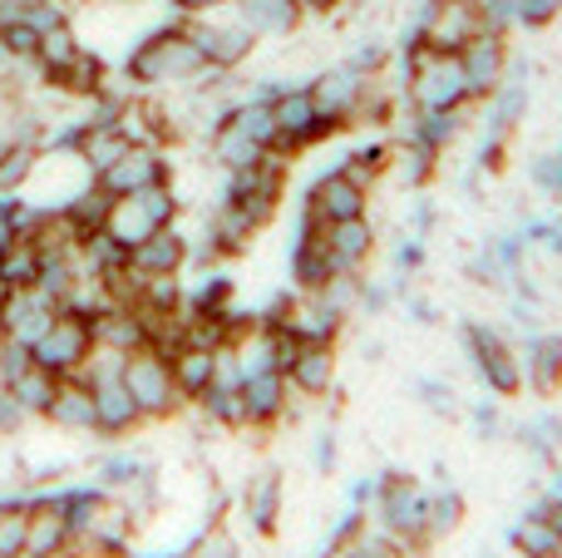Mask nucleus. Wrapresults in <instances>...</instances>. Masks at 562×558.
<instances>
[{
	"mask_svg": "<svg viewBox=\"0 0 562 558\" xmlns=\"http://www.w3.org/2000/svg\"><path fill=\"white\" fill-rule=\"evenodd\" d=\"M119 75L134 85V94H158V89H188L207 75V59L198 55V45L188 40L183 20L154 25L134 49H128Z\"/></svg>",
	"mask_w": 562,
	"mask_h": 558,
	"instance_id": "nucleus-1",
	"label": "nucleus"
},
{
	"mask_svg": "<svg viewBox=\"0 0 562 558\" xmlns=\"http://www.w3.org/2000/svg\"><path fill=\"white\" fill-rule=\"evenodd\" d=\"M366 514H370V524H375L380 534H390V539H395L409 558L429 554V534H425V524H429V490L419 484V475L385 470Z\"/></svg>",
	"mask_w": 562,
	"mask_h": 558,
	"instance_id": "nucleus-2",
	"label": "nucleus"
},
{
	"mask_svg": "<svg viewBox=\"0 0 562 558\" xmlns=\"http://www.w3.org/2000/svg\"><path fill=\"white\" fill-rule=\"evenodd\" d=\"M119 381L128 386V395L138 401V411H144L148 425H164V421H173V415L188 411L183 391H178V381H173V361H168L164 351H154V346L128 351Z\"/></svg>",
	"mask_w": 562,
	"mask_h": 558,
	"instance_id": "nucleus-3",
	"label": "nucleus"
},
{
	"mask_svg": "<svg viewBox=\"0 0 562 558\" xmlns=\"http://www.w3.org/2000/svg\"><path fill=\"white\" fill-rule=\"evenodd\" d=\"M272 119H277L272 154H286V158L311 154V148H321L326 138L346 134L336 119H321V109H316V99H311L306 85H286V89H281V94L272 99Z\"/></svg>",
	"mask_w": 562,
	"mask_h": 558,
	"instance_id": "nucleus-4",
	"label": "nucleus"
},
{
	"mask_svg": "<svg viewBox=\"0 0 562 558\" xmlns=\"http://www.w3.org/2000/svg\"><path fill=\"white\" fill-rule=\"evenodd\" d=\"M459 342H464L469 366L479 371V381L494 395H518L524 391V356L508 346L504 332H494L488 322H464L459 326Z\"/></svg>",
	"mask_w": 562,
	"mask_h": 558,
	"instance_id": "nucleus-5",
	"label": "nucleus"
},
{
	"mask_svg": "<svg viewBox=\"0 0 562 558\" xmlns=\"http://www.w3.org/2000/svg\"><path fill=\"white\" fill-rule=\"evenodd\" d=\"M30 356H35L40 371L59 376V381H65V376H79V366L94 356V326H89V316L59 306L55 322L40 332L35 346H30Z\"/></svg>",
	"mask_w": 562,
	"mask_h": 558,
	"instance_id": "nucleus-6",
	"label": "nucleus"
},
{
	"mask_svg": "<svg viewBox=\"0 0 562 558\" xmlns=\"http://www.w3.org/2000/svg\"><path fill=\"white\" fill-rule=\"evenodd\" d=\"M183 25H188V40L198 45V55H203L207 69H217V75H237V69L252 59V49L262 45V40H257L252 30L233 15V10H227V15L183 20Z\"/></svg>",
	"mask_w": 562,
	"mask_h": 558,
	"instance_id": "nucleus-7",
	"label": "nucleus"
},
{
	"mask_svg": "<svg viewBox=\"0 0 562 558\" xmlns=\"http://www.w3.org/2000/svg\"><path fill=\"white\" fill-rule=\"evenodd\" d=\"M415 20H419V40L435 55H459L474 35H484L479 0H425Z\"/></svg>",
	"mask_w": 562,
	"mask_h": 558,
	"instance_id": "nucleus-8",
	"label": "nucleus"
},
{
	"mask_svg": "<svg viewBox=\"0 0 562 558\" xmlns=\"http://www.w3.org/2000/svg\"><path fill=\"white\" fill-rule=\"evenodd\" d=\"M296 401H326L340 376V342H296L281 366Z\"/></svg>",
	"mask_w": 562,
	"mask_h": 558,
	"instance_id": "nucleus-9",
	"label": "nucleus"
},
{
	"mask_svg": "<svg viewBox=\"0 0 562 558\" xmlns=\"http://www.w3.org/2000/svg\"><path fill=\"white\" fill-rule=\"evenodd\" d=\"M366 213H370V193L356 178L340 174V164L311 178L306 198H301V217H311V223H346V217H366Z\"/></svg>",
	"mask_w": 562,
	"mask_h": 558,
	"instance_id": "nucleus-10",
	"label": "nucleus"
},
{
	"mask_svg": "<svg viewBox=\"0 0 562 558\" xmlns=\"http://www.w3.org/2000/svg\"><path fill=\"white\" fill-rule=\"evenodd\" d=\"M173 178V164H168V148H154V144H134L119 164H109L104 174L94 178L109 198H134L154 183H168Z\"/></svg>",
	"mask_w": 562,
	"mask_h": 558,
	"instance_id": "nucleus-11",
	"label": "nucleus"
},
{
	"mask_svg": "<svg viewBox=\"0 0 562 558\" xmlns=\"http://www.w3.org/2000/svg\"><path fill=\"white\" fill-rule=\"evenodd\" d=\"M508 35H474L464 49H459V69H464V85H469V99L484 104L494 99V89L508 79Z\"/></svg>",
	"mask_w": 562,
	"mask_h": 558,
	"instance_id": "nucleus-12",
	"label": "nucleus"
},
{
	"mask_svg": "<svg viewBox=\"0 0 562 558\" xmlns=\"http://www.w3.org/2000/svg\"><path fill=\"white\" fill-rule=\"evenodd\" d=\"M188 263H193V237L183 233V223L154 227V233L128 253V272H138V277H183Z\"/></svg>",
	"mask_w": 562,
	"mask_h": 558,
	"instance_id": "nucleus-13",
	"label": "nucleus"
},
{
	"mask_svg": "<svg viewBox=\"0 0 562 558\" xmlns=\"http://www.w3.org/2000/svg\"><path fill=\"white\" fill-rule=\"evenodd\" d=\"M321 247H326L336 272H366L370 257L380 253V233L366 217H346V223H321Z\"/></svg>",
	"mask_w": 562,
	"mask_h": 558,
	"instance_id": "nucleus-14",
	"label": "nucleus"
},
{
	"mask_svg": "<svg viewBox=\"0 0 562 558\" xmlns=\"http://www.w3.org/2000/svg\"><path fill=\"white\" fill-rule=\"evenodd\" d=\"M306 89H311V99H316V109H321V119H336L340 129H350V114H356V104H360V94L370 89V79L360 75L356 65H330V69H321L316 79H306Z\"/></svg>",
	"mask_w": 562,
	"mask_h": 558,
	"instance_id": "nucleus-15",
	"label": "nucleus"
},
{
	"mask_svg": "<svg viewBox=\"0 0 562 558\" xmlns=\"http://www.w3.org/2000/svg\"><path fill=\"white\" fill-rule=\"evenodd\" d=\"M281 510H286V475H281L277 465H262V470L247 475V484H243V514H247V524H252L257 539H277Z\"/></svg>",
	"mask_w": 562,
	"mask_h": 558,
	"instance_id": "nucleus-16",
	"label": "nucleus"
},
{
	"mask_svg": "<svg viewBox=\"0 0 562 558\" xmlns=\"http://www.w3.org/2000/svg\"><path fill=\"white\" fill-rule=\"evenodd\" d=\"M89 391H94V440L124 445L128 435H138L148 425L124 381H104V386H89Z\"/></svg>",
	"mask_w": 562,
	"mask_h": 558,
	"instance_id": "nucleus-17",
	"label": "nucleus"
},
{
	"mask_svg": "<svg viewBox=\"0 0 562 558\" xmlns=\"http://www.w3.org/2000/svg\"><path fill=\"white\" fill-rule=\"evenodd\" d=\"M291 386H286V376L272 371V376H247L243 381V421H247V431H257V435H267V431H277L281 421H291Z\"/></svg>",
	"mask_w": 562,
	"mask_h": 558,
	"instance_id": "nucleus-18",
	"label": "nucleus"
},
{
	"mask_svg": "<svg viewBox=\"0 0 562 558\" xmlns=\"http://www.w3.org/2000/svg\"><path fill=\"white\" fill-rule=\"evenodd\" d=\"M286 272H291V292H321V287L336 277V267H330L326 247H321V223L301 217V237L291 243Z\"/></svg>",
	"mask_w": 562,
	"mask_h": 558,
	"instance_id": "nucleus-19",
	"label": "nucleus"
},
{
	"mask_svg": "<svg viewBox=\"0 0 562 558\" xmlns=\"http://www.w3.org/2000/svg\"><path fill=\"white\" fill-rule=\"evenodd\" d=\"M227 10H233L257 40H286V35H296L301 20H306L301 0H233Z\"/></svg>",
	"mask_w": 562,
	"mask_h": 558,
	"instance_id": "nucleus-20",
	"label": "nucleus"
},
{
	"mask_svg": "<svg viewBox=\"0 0 562 558\" xmlns=\"http://www.w3.org/2000/svg\"><path fill=\"white\" fill-rule=\"evenodd\" d=\"M45 425H55L59 435H75V440L94 435V391H89L79 376H65L45 411Z\"/></svg>",
	"mask_w": 562,
	"mask_h": 558,
	"instance_id": "nucleus-21",
	"label": "nucleus"
},
{
	"mask_svg": "<svg viewBox=\"0 0 562 558\" xmlns=\"http://www.w3.org/2000/svg\"><path fill=\"white\" fill-rule=\"evenodd\" d=\"M469 109H405V138H415V144L435 148V154H449V148L464 138L469 129Z\"/></svg>",
	"mask_w": 562,
	"mask_h": 558,
	"instance_id": "nucleus-22",
	"label": "nucleus"
},
{
	"mask_svg": "<svg viewBox=\"0 0 562 558\" xmlns=\"http://www.w3.org/2000/svg\"><path fill=\"white\" fill-rule=\"evenodd\" d=\"M89 326H94V346H104V351H144L148 346V322L138 306H104V312L89 316Z\"/></svg>",
	"mask_w": 562,
	"mask_h": 558,
	"instance_id": "nucleus-23",
	"label": "nucleus"
},
{
	"mask_svg": "<svg viewBox=\"0 0 562 558\" xmlns=\"http://www.w3.org/2000/svg\"><path fill=\"white\" fill-rule=\"evenodd\" d=\"M173 381H178V391H183V401L188 405H198L207 391H213V381H217V346H198V342H183L173 356Z\"/></svg>",
	"mask_w": 562,
	"mask_h": 558,
	"instance_id": "nucleus-24",
	"label": "nucleus"
},
{
	"mask_svg": "<svg viewBox=\"0 0 562 558\" xmlns=\"http://www.w3.org/2000/svg\"><path fill=\"white\" fill-rule=\"evenodd\" d=\"M85 40H79V30H75V20H65V25H49V30H40V49H35V75L45 79V85H55L59 75H65L69 65H75L79 55H85Z\"/></svg>",
	"mask_w": 562,
	"mask_h": 558,
	"instance_id": "nucleus-25",
	"label": "nucleus"
},
{
	"mask_svg": "<svg viewBox=\"0 0 562 558\" xmlns=\"http://www.w3.org/2000/svg\"><path fill=\"white\" fill-rule=\"evenodd\" d=\"M128 148H134V138H128L119 124H89V119H85V124H79L75 154L85 158V168H89V174H94V178L104 174L109 164H119V158H124Z\"/></svg>",
	"mask_w": 562,
	"mask_h": 558,
	"instance_id": "nucleus-26",
	"label": "nucleus"
},
{
	"mask_svg": "<svg viewBox=\"0 0 562 558\" xmlns=\"http://www.w3.org/2000/svg\"><path fill=\"white\" fill-rule=\"evenodd\" d=\"M390 164H395V138H390V134L366 138V144H356L350 154H340V174L356 178L366 193H375V183H385Z\"/></svg>",
	"mask_w": 562,
	"mask_h": 558,
	"instance_id": "nucleus-27",
	"label": "nucleus"
},
{
	"mask_svg": "<svg viewBox=\"0 0 562 558\" xmlns=\"http://www.w3.org/2000/svg\"><path fill=\"white\" fill-rule=\"evenodd\" d=\"M439 158L445 154L415 144V138H395V164H390V178H395L405 193H425V188L439 178Z\"/></svg>",
	"mask_w": 562,
	"mask_h": 558,
	"instance_id": "nucleus-28",
	"label": "nucleus"
},
{
	"mask_svg": "<svg viewBox=\"0 0 562 558\" xmlns=\"http://www.w3.org/2000/svg\"><path fill=\"white\" fill-rule=\"evenodd\" d=\"M524 386H533L538 395H553L562 386V336L558 332H543V336H533V342H528Z\"/></svg>",
	"mask_w": 562,
	"mask_h": 558,
	"instance_id": "nucleus-29",
	"label": "nucleus"
},
{
	"mask_svg": "<svg viewBox=\"0 0 562 558\" xmlns=\"http://www.w3.org/2000/svg\"><path fill=\"white\" fill-rule=\"evenodd\" d=\"M148 470H154V460H144L138 450H124V445H114V450H104L94 465H89V480H94L99 490L119 494L124 484H134L138 475H148Z\"/></svg>",
	"mask_w": 562,
	"mask_h": 558,
	"instance_id": "nucleus-30",
	"label": "nucleus"
},
{
	"mask_svg": "<svg viewBox=\"0 0 562 558\" xmlns=\"http://www.w3.org/2000/svg\"><path fill=\"white\" fill-rule=\"evenodd\" d=\"M272 154V148H262V144H252L247 134H237V129H217L213 138H207V158H213L223 174H237V168H252V164H262V158Z\"/></svg>",
	"mask_w": 562,
	"mask_h": 558,
	"instance_id": "nucleus-31",
	"label": "nucleus"
},
{
	"mask_svg": "<svg viewBox=\"0 0 562 558\" xmlns=\"http://www.w3.org/2000/svg\"><path fill=\"white\" fill-rule=\"evenodd\" d=\"M464 514H469V500L454 490V484H439V490H429V524H425L429 549H435V544H445L449 534L464 524Z\"/></svg>",
	"mask_w": 562,
	"mask_h": 558,
	"instance_id": "nucleus-32",
	"label": "nucleus"
},
{
	"mask_svg": "<svg viewBox=\"0 0 562 558\" xmlns=\"http://www.w3.org/2000/svg\"><path fill=\"white\" fill-rule=\"evenodd\" d=\"M227 129H237V134H247L252 144L272 148L277 144V119H272V104L267 99H252L243 89V99L233 104V114H227Z\"/></svg>",
	"mask_w": 562,
	"mask_h": 558,
	"instance_id": "nucleus-33",
	"label": "nucleus"
},
{
	"mask_svg": "<svg viewBox=\"0 0 562 558\" xmlns=\"http://www.w3.org/2000/svg\"><path fill=\"white\" fill-rule=\"evenodd\" d=\"M508 544H514V554H524V558H562L558 529L548 520H538V514H524V520L508 529Z\"/></svg>",
	"mask_w": 562,
	"mask_h": 558,
	"instance_id": "nucleus-34",
	"label": "nucleus"
},
{
	"mask_svg": "<svg viewBox=\"0 0 562 558\" xmlns=\"http://www.w3.org/2000/svg\"><path fill=\"white\" fill-rule=\"evenodd\" d=\"M134 203L154 227H173V223H183L188 198L178 193V183L168 178V183H154V188H144V193H134Z\"/></svg>",
	"mask_w": 562,
	"mask_h": 558,
	"instance_id": "nucleus-35",
	"label": "nucleus"
},
{
	"mask_svg": "<svg viewBox=\"0 0 562 558\" xmlns=\"http://www.w3.org/2000/svg\"><path fill=\"white\" fill-rule=\"evenodd\" d=\"M198 411H203V421L213 425V431H247L243 421V386H213V391L198 401Z\"/></svg>",
	"mask_w": 562,
	"mask_h": 558,
	"instance_id": "nucleus-36",
	"label": "nucleus"
},
{
	"mask_svg": "<svg viewBox=\"0 0 562 558\" xmlns=\"http://www.w3.org/2000/svg\"><path fill=\"white\" fill-rule=\"evenodd\" d=\"M321 558H409L405 549H400L390 534H380V529H360L356 539H346V544H326L321 549Z\"/></svg>",
	"mask_w": 562,
	"mask_h": 558,
	"instance_id": "nucleus-37",
	"label": "nucleus"
},
{
	"mask_svg": "<svg viewBox=\"0 0 562 558\" xmlns=\"http://www.w3.org/2000/svg\"><path fill=\"white\" fill-rule=\"evenodd\" d=\"M10 391H15V401L25 405L30 421H45L49 401H55V391H59V376H49V371H40V366H30V371L20 376Z\"/></svg>",
	"mask_w": 562,
	"mask_h": 558,
	"instance_id": "nucleus-38",
	"label": "nucleus"
},
{
	"mask_svg": "<svg viewBox=\"0 0 562 558\" xmlns=\"http://www.w3.org/2000/svg\"><path fill=\"white\" fill-rule=\"evenodd\" d=\"M109 208H114V198H109L99 183H89L85 193H75L65 208H59V213H65L69 223L79 227V233H94V227H104V223H109Z\"/></svg>",
	"mask_w": 562,
	"mask_h": 558,
	"instance_id": "nucleus-39",
	"label": "nucleus"
},
{
	"mask_svg": "<svg viewBox=\"0 0 562 558\" xmlns=\"http://www.w3.org/2000/svg\"><path fill=\"white\" fill-rule=\"evenodd\" d=\"M178 558H243V549H237L233 529H227L223 520H207L203 529L183 544V554H178Z\"/></svg>",
	"mask_w": 562,
	"mask_h": 558,
	"instance_id": "nucleus-40",
	"label": "nucleus"
},
{
	"mask_svg": "<svg viewBox=\"0 0 562 558\" xmlns=\"http://www.w3.org/2000/svg\"><path fill=\"white\" fill-rule=\"evenodd\" d=\"M35 164H40L35 144H5L0 148V193H25Z\"/></svg>",
	"mask_w": 562,
	"mask_h": 558,
	"instance_id": "nucleus-41",
	"label": "nucleus"
},
{
	"mask_svg": "<svg viewBox=\"0 0 562 558\" xmlns=\"http://www.w3.org/2000/svg\"><path fill=\"white\" fill-rule=\"evenodd\" d=\"M316 297H321V302H326L336 316H346V322H350V316H360V297H366V272H336Z\"/></svg>",
	"mask_w": 562,
	"mask_h": 558,
	"instance_id": "nucleus-42",
	"label": "nucleus"
},
{
	"mask_svg": "<svg viewBox=\"0 0 562 558\" xmlns=\"http://www.w3.org/2000/svg\"><path fill=\"white\" fill-rule=\"evenodd\" d=\"M104 227L119 237V243L128 247V253H134V247L144 243L148 233H154V223H148V217L138 213V203H134V198H114V208H109V223H104Z\"/></svg>",
	"mask_w": 562,
	"mask_h": 558,
	"instance_id": "nucleus-43",
	"label": "nucleus"
},
{
	"mask_svg": "<svg viewBox=\"0 0 562 558\" xmlns=\"http://www.w3.org/2000/svg\"><path fill=\"white\" fill-rule=\"evenodd\" d=\"M40 247L30 243H20V247H10L5 257H0V287H35V277H40Z\"/></svg>",
	"mask_w": 562,
	"mask_h": 558,
	"instance_id": "nucleus-44",
	"label": "nucleus"
},
{
	"mask_svg": "<svg viewBox=\"0 0 562 558\" xmlns=\"http://www.w3.org/2000/svg\"><path fill=\"white\" fill-rule=\"evenodd\" d=\"M415 401L425 405L439 421H459V391L449 381H435V376H419L415 381Z\"/></svg>",
	"mask_w": 562,
	"mask_h": 558,
	"instance_id": "nucleus-45",
	"label": "nucleus"
},
{
	"mask_svg": "<svg viewBox=\"0 0 562 558\" xmlns=\"http://www.w3.org/2000/svg\"><path fill=\"white\" fill-rule=\"evenodd\" d=\"M390 59H395V49H390L385 40H366V45H356V49H350V59H346V65H356L366 79H385Z\"/></svg>",
	"mask_w": 562,
	"mask_h": 558,
	"instance_id": "nucleus-46",
	"label": "nucleus"
},
{
	"mask_svg": "<svg viewBox=\"0 0 562 558\" xmlns=\"http://www.w3.org/2000/svg\"><path fill=\"white\" fill-rule=\"evenodd\" d=\"M119 376H124V356L104 351V346H94V356L79 366V381L85 386H104V381H119Z\"/></svg>",
	"mask_w": 562,
	"mask_h": 558,
	"instance_id": "nucleus-47",
	"label": "nucleus"
},
{
	"mask_svg": "<svg viewBox=\"0 0 562 558\" xmlns=\"http://www.w3.org/2000/svg\"><path fill=\"white\" fill-rule=\"evenodd\" d=\"M479 20L488 35H514L518 30V0H479Z\"/></svg>",
	"mask_w": 562,
	"mask_h": 558,
	"instance_id": "nucleus-48",
	"label": "nucleus"
},
{
	"mask_svg": "<svg viewBox=\"0 0 562 558\" xmlns=\"http://www.w3.org/2000/svg\"><path fill=\"white\" fill-rule=\"evenodd\" d=\"M35 366V356H30L25 342H10V336H0V386H15L20 376Z\"/></svg>",
	"mask_w": 562,
	"mask_h": 558,
	"instance_id": "nucleus-49",
	"label": "nucleus"
},
{
	"mask_svg": "<svg viewBox=\"0 0 562 558\" xmlns=\"http://www.w3.org/2000/svg\"><path fill=\"white\" fill-rule=\"evenodd\" d=\"M25 69H35V65H25V59H20L15 55V49H10L5 45V35H0V94H25V79H20V75H25Z\"/></svg>",
	"mask_w": 562,
	"mask_h": 558,
	"instance_id": "nucleus-50",
	"label": "nucleus"
},
{
	"mask_svg": "<svg viewBox=\"0 0 562 558\" xmlns=\"http://www.w3.org/2000/svg\"><path fill=\"white\" fill-rule=\"evenodd\" d=\"M25 425H30L25 405L15 401V391H10V386H0V440H15Z\"/></svg>",
	"mask_w": 562,
	"mask_h": 558,
	"instance_id": "nucleus-51",
	"label": "nucleus"
},
{
	"mask_svg": "<svg viewBox=\"0 0 562 558\" xmlns=\"http://www.w3.org/2000/svg\"><path fill=\"white\" fill-rule=\"evenodd\" d=\"M562 15V0H518V25L524 30H543Z\"/></svg>",
	"mask_w": 562,
	"mask_h": 558,
	"instance_id": "nucleus-52",
	"label": "nucleus"
},
{
	"mask_svg": "<svg viewBox=\"0 0 562 558\" xmlns=\"http://www.w3.org/2000/svg\"><path fill=\"white\" fill-rule=\"evenodd\" d=\"M336 460H340L336 431H316V435H311V465H316V475H336Z\"/></svg>",
	"mask_w": 562,
	"mask_h": 558,
	"instance_id": "nucleus-53",
	"label": "nucleus"
},
{
	"mask_svg": "<svg viewBox=\"0 0 562 558\" xmlns=\"http://www.w3.org/2000/svg\"><path fill=\"white\" fill-rule=\"evenodd\" d=\"M419 267H425V237L405 233L395 243V277H409V272H419Z\"/></svg>",
	"mask_w": 562,
	"mask_h": 558,
	"instance_id": "nucleus-54",
	"label": "nucleus"
},
{
	"mask_svg": "<svg viewBox=\"0 0 562 558\" xmlns=\"http://www.w3.org/2000/svg\"><path fill=\"white\" fill-rule=\"evenodd\" d=\"M0 35H5V45L15 49V55L25 59V65H35V49H40V30H35V25H25V20H20V25L0 30Z\"/></svg>",
	"mask_w": 562,
	"mask_h": 558,
	"instance_id": "nucleus-55",
	"label": "nucleus"
},
{
	"mask_svg": "<svg viewBox=\"0 0 562 558\" xmlns=\"http://www.w3.org/2000/svg\"><path fill=\"white\" fill-rule=\"evenodd\" d=\"M168 5H173L178 20H203V15H223L233 0H168Z\"/></svg>",
	"mask_w": 562,
	"mask_h": 558,
	"instance_id": "nucleus-56",
	"label": "nucleus"
},
{
	"mask_svg": "<svg viewBox=\"0 0 562 558\" xmlns=\"http://www.w3.org/2000/svg\"><path fill=\"white\" fill-rule=\"evenodd\" d=\"M400 302H405L409 322H419V326H435V322H439V306L429 302V297H419V292H405V297H400Z\"/></svg>",
	"mask_w": 562,
	"mask_h": 558,
	"instance_id": "nucleus-57",
	"label": "nucleus"
},
{
	"mask_svg": "<svg viewBox=\"0 0 562 558\" xmlns=\"http://www.w3.org/2000/svg\"><path fill=\"white\" fill-rule=\"evenodd\" d=\"M474 425H479V435H494V431H498V411H494V401H479V405H474Z\"/></svg>",
	"mask_w": 562,
	"mask_h": 558,
	"instance_id": "nucleus-58",
	"label": "nucleus"
},
{
	"mask_svg": "<svg viewBox=\"0 0 562 558\" xmlns=\"http://www.w3.org/2000/svg\"><path fill=\"white\" fill-rule=\"evenodd\" d=\"M548 524H553L558 539H562V500H553V510H548Z\"/></svg>",
	"mask_w": 562,
	"mask_h": 558,
	"instance_id": "nucleus-59",
	"label": "nucleus"
},
{
	"mask_svg": "<svg viewBox=\"0 0 562 558\" xmlns=\"http://www.w3.org/2000/svg\"><path fill=\"white\" fill-rule=\"evenodd\" d=\"M10 558H55V554H40V549H20V554H10Z\"/></svg>",
	"mask_w": 562,
	"mask_h": 558,
	"instance_id": "nucleus-60",
	"label": "nucleus"
}]
</instances>
